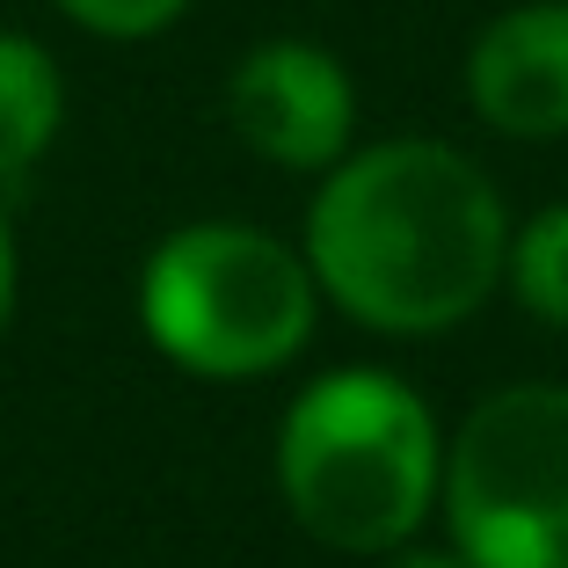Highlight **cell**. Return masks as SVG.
<instances>
[{
  "mask_svg": "<svg viewBox=\"0 0 568 568\" xmlns=\"http://www.w3.org/2000/svg\"><path fill=\"white\" fill-rule=\"evenodd\" d=\"M445 539L474 568H568V386H496L445 437Z\"/></svg>",
  "mask_w": 568,
  "mask_h": 568,
  "instance_id": "cell-4",
  "label": "cell"
},
{
  "mask_svg": "<svg viewBox=\"0 0 568 568\" xmlns=\"http://www.w3.org/2000/svg\"><path fill=\"white\" fill-rule=\"evenodd\" d=\"M467 102L496 139H568V0H518L474 30Z\"/></svg>",
  "mask_w": 568,
  "mask_h": 568,
  "instance_id": "cell-6",
  "label": "cell"
},
{
  "mask_svg": "<svg viewBox=\"0 0 568 568\" xmlns=\"http://www.w3.org/2000/svg\"><path fill=\"white\" fill-rule=\"evenodd\" d=\"M67 124V73L44 37L0 30V197L37 175Z\"/></svg>",
  "mask_w": 568,
  "mask_h": 568,
  "instance_id": "cell-7",
  "label": "cell"
},
{
  "mask_svg": "<svg viewBox=\"0 0 568 568\" xmlns=\"http://www.w3.org/2000/svg\"><path fill=\"white\" fill-rule=\"evenodd\" d=\"M270 474L314 547L394 554L437 518L445 430L402 372L335 365L284 402Z\"/></svg>",
  "mask_w": 568,
  "mask_h": 568,
  "instance_id": "cell-2",
  "label": "cell"
},
{
  "mask_svg": "<svg viewBox=\"0 0 568 568\" xmlns=\"http://www.w3.org/2000/svg\"><path fill=\"white\" fill-rule=\"evenodd\" d=\"M300 248L343 321L394 343H430L467 328L503 292L510 204L452 139H372L314 183Z\"/></svg>",
  "mask_w": 568,
  "mask_h": 568,
  "instance_id": "cell-1",
  "label": "cell"
},
{
  "mask_svg": "<svg viewBox=\"0 0 568 568\" xmlns=\"http://www.w3.org/2000/svg\"><path fill=\"white\" fill-rule=\"evenodd\" d=\"M226 124L284 175H328L357 146V81L314 37H263L226 73Z\"/></svg>",
  "mask_w": 568,
  "mask_h": 568,
  "instance_id": "cell-5",
  "label": "cell"
},
{
  "mask_svg": "<svg viewBox=\"0 0 568 568\" xmlns=\"http://www.w3.org/2000/svg\"><path fill=\"white\" fill-rule=\"evenodd\" d=\"M321 306L306 248L248 219H190L139 263V335L212 386L284 372L314 343Z\"/></svg>",
  "mask_w": 568,
  "mask_h": 568,
  "instance_id": "cell-3",
  "label": "cell"
},
{
  "mask_svg": "<svg viewBox=\"0 0 568 568\" xmlns=\"http://www.w3.org/2000/svg\"><path fill=\"white\" fill-rule=\"evenodd\" d=\"M73 30L102 37V44H146V37L175 30L190 16V0H51Z\"/></svg>",
  "mask_w": 568,
  "mask_h": 568,
  "instance_id": "cell-9",
  "label": "cell"
},
{
  "mask_svg": "<svg viewBox=\"0 0 568 568\" xmlns=\"http://www.w3.org/2000/svg\"><path fill=\"white\" fill-rule=\"evenodd\" d=\"M503 292H510L539 328H561L568 335V197L561 204H539L532 219L510 226Z\"/></svg>",
  "mask_w": 568,
  "mask_h": 568,
  "instance_id": "cell-8",
  "label": "cell"
},
{
  "mask_svg": "<svg viewBox=\"0 0 568 568\" xmlns=\"http://www.w3.org/2000/svg\"><path fill=\"white\" fill-rule=\"evenodd\" d=\"M379 568H474V561L459 547H416V539H408V547L379 554Z\"/></svg>",
  "mask_w": 568,
  "mask_h": 568,
  "instance_id": "cell-11",
  "label": "cell"
},
{
  "mask_svg": "<svg viewBox=\"0 0 568 568\" xmlns=\"http://www.w3.org/2000/svg\"><path fill=\"white\" fill-rule=\"evenodd\" d=\"M16 292H22V248H16V219L0 204V335L16 321Z\"/></svg>",
  "mask_w": 568,
  "mask_h": 568,
  "instance_id": "cell-10",
  "label": "cell"
}]
</instances>
